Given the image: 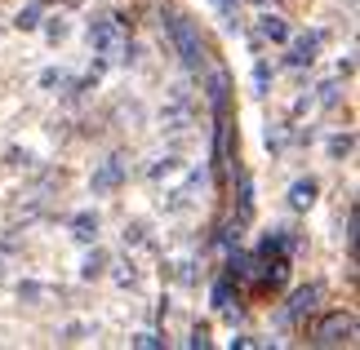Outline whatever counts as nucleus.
Masks as SVG:
<instances>
[{
  "label": "nucleus",
  "mask_w": 360,
  "mask_h": 350,
  "mask_svg": "<svg viewBox=\"0 0 360 350\" xmlns=\"http://www.w3.org/2000/svg\"><path fill=\"white\" fill-rule=\"evenodd\" d=\"M98 235V222L94 217H76V240H94Z\"/></svg>",
  "instance_id": "9"
},
{
  "label": "nucleus",
  "mask_w": 360,
  "mask_h": 350,
  "mask_svg": "<svg viewBox=\"0 0 360 350\" xmlns=\"http://www.w3.org/2000/svg\"><path fill=\"white\" fill-rule=\"evenodd\" d=\"M165 32H169L178 58H183L187 67H200V62H205V40H200V32H196V22H191V18H183V13H169V18H165Z\"/></svg>",
  "instance_id": "2"
},
{
  "label": "nucleus",
  "mask_w": 360,
  "mask_h": 350,
  "mask_svg": "<svg viewBox=\"0 0 360 350\" xmlns=\"http://www.w3.org/2000/svg\"><path fill=\"white\" fill-rule=\"evenodd\" d=\"M316 45H321V36H316V32H311V36H302L298 45H294V58H289V62H298V67H302V62H311V58H316Z\"/></svg>",
  "instance_id": "7"
},
{
  "label": "nucleus",
  "mask_w": 360,
  "mask_h": 350,
  "mask_svg": "<svg viewBox=\"0 0 360 350\" xmlns=\"http://www.w3.org/2000/svg\"><path fill=\"white\" fill-rule=\"evenodd\" d=\"M356 337V319L347 311H334V315H325L321 324L311 328V342L316 346H342V342H352Z\"/></svg>",
  "instance_id": "3"
},
{
  "label": "nucleus",
  "mask_w": 360,
  "mask_h": 350,
  "mask_svg": "<svg viewBox=\"0 0 360 350\" xmlns=\"http://www.w3.org/2000/svg\"><path fill=\"white\" fill-rule=\"evenodd\" d=\"M214 5L223 9V13H231V9H236V0H214Z\"/></svg>",
  "instance_id": "13"
},
{
  "label": "nucleus",
  "mask_w": 360,
  "mask_h": 350,
  "mask_svg": "<svg viewBox=\"0 0 360 350\" xmlns=\"http://www.w3.org/2000/svg\"><path fill=\"white\" fill-rule=\"evenodd\" d=\"M289 204H294V208H311L316 204V182L311 177L294 182V187H289Z\"/></svg>",
  "instance_id": "5"
},
{
  "label": "nucleus",
  "mask_w": 360,
  "mask_h": 350,
  "mask_svg": "<svg viewBox=\"0 0 360 350\" xmlns=\"http://www.w3.org/2000/svg\"><path fill=\"white\" fill-rule=\"evenodd\" d=\"M134 346H143V350H160V346H165V337H156V332H138Z\"/></svg>",
  "instance_id": "10"
},
{
  "label": "nucleus",
  "mask_w": 360,
  "mask_h": 350,
  "mask_svg": "<svg viewBox=\"0 0 360 350\" xmlns=\"http://www.w3.org/2000/svg\"><path fill=\"white\" fill-rule=\"evenodd\" d=\"M214 302L227 311V306H231V284H218V288H214Z\"/></svg>",
  "instance_id": "12"
},
{
  "label": "nucleus",
  "mask_w": 360,
  "mask_h": 350,
  "mask_svg": "<svg viewBox=\"0 0 360 350\" xmlns=\"http://www.w3.org/2000/svg\"><path fill=\"white\" fill-rule=\"evenodd\" d=\"M89 49L103 62H124L129 53V32L120 27V18H94L89 22Z\"/></svg>",
  "instance_id": "1"
},
{
  "label": "nucleus",
  "mask_w": 360,
  "mask_h": 350,
  "mask_svg": "<svg viewBox=\"0 0 360 350\" xmlns=\"http://www.w3.org/2000/svg\"><path fill=\"white\" fill-rule=\"evenodd\" d=\"M124 182V164L112 156V160H103V169L94 173V195H107V191H116Z\"/></svg>",
  "instance_id": "4"
},
{
  "label": "nucleus",
  "mask_w": 360,
  "mask_h": 350,
  "mask_svg": "<svg viewBox=\"0 0 360 350\" xmlns=\"http://www.w3.org/2000/svg\"><path fill=\"white\" fill-rule=\"evenodd\" d=\"M316 297H321V288H316V284L298 288V292H294V302H289V315H302V311H311V306H316Z\"/></svg>",
  "instance_id": "6"
},
{
  "label": "nucleus",
  "mask_w": 360,
  "mask_h": 350,
  "mask_svg": "<svg viewBox=\"0 0 360 350\" xmlns=\"http://www.w3.org/2000/svg\"><path fill=\"white\" fill-rule=\"evenodd\" d=\"M262 36H267V40H285L289 27H285L281 18H262Z\"/></svg>",
  "instance_id": "8"
},
{
  "label": "nucleus",
  "mask_w": 360,
  "mask_h": 350,
  "mask_svg": "<svg viewBox=\"0 0 360 350\" xmlns=\"http://www.w3.org/2000/svg\"><path fill=\"white\" fill-rule=\"evenodd\" d=\"M36 22H40V9H36V5H27V9L18 13V27H27V32H32Z\"/></svg>",
  "instance_id": "11"
}]
</instances>
